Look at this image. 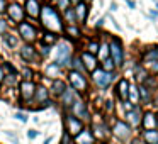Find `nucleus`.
I'll use <instances>...</instances> for the list:
<instances>
[{
    "label": "nucleus",
    "mask_w": 158,
    "mask_h": 144,
    "mask_svg": "<svg viewBox=\"0 0 158 144\" xmlns=\"http://www.w3.org/2000/svg\"><path fill=\"white\" fill-rule=\"evenodd\" d=\"M156 124H158V115H156Z\"/></svg>",
    "instance_id": "nucleus-44"
},
{
    "label": "nucleus",
    "mask_w": 158,
    "mask_h": 144,
    "mask_svg": "<svg viewBox=\"0 0 158 144\" xmlns=\"http://www.w3.org/2000/svg\"><path fill=\"white\" fill-rule=\"evenodd\" d=\"M7 12H9V17L15 22H22V19H24V10H22V7L17 4H12L10 7L7 9Z\"/></svg>",
    "instance_id": "nucleus-10"
},
{
    "label": "nucleus",
    "mask_w": 158,
    "mask_h": 144,
    "mask_svg": "<svg viewBox=\"0 0 158 144\" xmlns=\"http://www.w3.org/2000/svg\"><path fill=\"white\" fill-rule=\"evenodd\" d=\"M19 32H21L22 39H26V41H34L36 36H38L36 29L31 24H27V22H19Z\"/></svg>",
    "instance_id": "nucleus-8"
},
{
    "label": "nucleus",
    "mask_w": 158,
    "mask_h": 144,
    "mask_svg": "<svg viewBox=\"0 0 158 144\" xmlns=\"http://www.w3.org/2000/svg\"><path fill=\"white\" fill-rule=\"evenodd\" d=\"M5 42H7L10 48H15V46H17V38L12 36V34H7V36H5Z\"/></svg>",
    "instance_id": "nucleus-28"
},
{
    "label": "nucleus",
    "mask_w": 158,
    "mask_h": 144,
    "mask_svg": "<svg viewBox=\"0 0 158 144\" xmlns=\"http://www.w3.org/2000/svg\"><path fill=\"white\" fill-rule=\"evenodd\" d=\"M75 12H77V15H75L77 22H85V19H87V5L83 4V2H78Z\"/></svg>",
    "instance_id": "nucleus-18"
},
{
    "label": "nucleus",
    "mask_w": 158,
    "mask_h": 144,
    "mask_svg": "<svg viewBox=\"0 0 158 144\" xmlns=\"http://www.w3.org/2000/svg\"><path fill=\"white\" fill-rule=\"evenodd\" d=\"M41 19H43V26L49 31H63V24L60 19L58 12L51 7H44L41 10Z\"/></svg>",
    "instance_id": "nucleus-1"
},
{
    "label": "nucleus",
    "mask_w": 158,
    "mask_h": 144,
    "mask_svg": "<svg viewBox=\"0 0 158 144\" xmlns=\"http://www.w3.org/2000/svg\"><path fill=\"white\" fill-rule=\"evenodd\" d=\"M21 56L26 59V61H34L36 59V51L32 46H24V48L21 49Z\"/></svg>",
    "instance_id": "nucleus-19"
},
{
    "label": "nucleus",
    "mask_w": 158,
    "mask_h": 144,
    "mask_svg": "<svg viewBox=\"0 0 158 144\" xmlns=\"http://www.w3.org/2000/svg\"><path fill=\"white\" fill-rule=\"evenodd\" d=\"M143 127L146 130H155V127H156V115H153L151 112L144 114V117H143Z\"/></svg>",
    "instance_id": "nucleus-15"
},
{
    "label": "nucleus",
    "mask_w": 158,
    "mask_h": 144,
    "mask_svg": "<svg viewBox=\"0 0 158 144\" xmlns=\"http://www.w3.org/2000/svg\"><path fill=\"white\" fill-rule=\"evenodd\" d=\"M139 115H141V110H139L138 105H134L131 110L126 112V119H127V122H129L131 126H139V120H141Z\"/></svg>",
    "instance_id": "nucleus-11"
},
{
    "label": "nucleus",
    "mask_w": 158,
    "mask_h": 144,
    "mask_svg": "<svg viewBox=\"0 0 158 144\" xmlns=\"http://www.w3.org/2000/svg\"><path fill=\"white\" fill-rule=\"evenodd\" d=\"M15 117H17L19 120H22V122H26V120H27V117H26L24 114H21V112H19V114H15Z\"/></svg>",
    "instance_id": "nucleus-35"
},
{
    "label": "nucleus",
    "mask_w": 158,
    "mask_h": 144,
    "mask_svg": "<svg viewBox=\"0 0 158 144\" xmlns=\"http://www.w3.org/2000/svg\"><path fill=\"white\" fill-rule=\"evenodd\" d=\"M31 76H32V71H29V70H24V78H26V82H27Z\"/></svg>",
    "instance_id": "nucleus-37"
},
{
    "label": "nucleus",
    "mask_w": 158,
    "mask_h": 144,
    "mask_svg": "<svg viewBox=\"0 0 158 144\" xmlns=\"http://www.w3.org/2000/svg\"><path fill=\"white\" fill-rule=\"evenodd\" d=\"M2 80H4V71H2V66H0V83H2Z\"/></svg>",
    "instance_id": "nucleus-41"
},
{
    "label": "nucleus",
    "mask_w": 158,
    "mask_h": 144,
    "mask_svg": "<svg viewBox=\"0 0 158 144\" xmlns=\"http://www.w3.org/2000/svg\"><path fill=\"white\" fill-rule=\"evenodd\" d=\"M144 61H148V63L158 61V51H148L146 54H144Z\"/></svg>",
    "instance_id": "nucleus-26"
},
{
    "label": "nucleus",
    "mask_w": 158,
    "mask_h": 144,
    "mask_svg": "<svg viewBox=\"0 0 158 144\" xmlns=\"http://www.w3.org/2000/svg\"><path fill=\"white\" fill-rule=\"evenodd\" d=\"M144 141L146 144H158V132L156 130H144Z\"/></svg>",
    "instance_id": "nucleus-22"
},
{
    "label": "nucleus",
    "mask_w": 158,
    "mask_h": 144,
    "mask_svg": "<svg viewBox=\"0 0 158 144\" xmlns=\"http://www.w3.org/2000/svg\"><path fill=\"white\" fill-rule=\"evenodd\" d=\"M94 141H95V137H94L92 132L87 130V129L75 136V144H94Z\"/></svg>",
    "instance_id": "nucleus-13"
},
{
    "label": "nucleus",
    "mask_w": 158,
    "mask_h": 144,
    "mask_svg": "<svg viewBox=\"0 0 158 144\" xmlns=\"http://www.w3.org/2000/svg\"><path fill=\"white\" fill-rule=\"evenodd\" d=\"M5 9V0H0V12H4Z\"/></svg>",
    "instance_id": "nucleus-39"
},
{
    "label": "nucleus",
    "mask_w": 158,
    "mask_h": 144,
    "mask_svg": "<svg viewBox=\"0 0 158 144\" xmlns=\"http://www.w3.org/2000/svg\"><path fill=\"white\" fill-rule=\"evenodd\" d=\"M65 124H66V134H68V136L75 137L77 134H80L83 130L82 120H78L77 117H73V115H66L65 117Z\"/></svg>",
    "instance_id": "nucleus-4"
},
{
    "label": "nucleus",
    "mask_w": 158,
    "mask_h": 144,
    "mask_svg": "<svg viewBox=\"0 0 158 144\" xmlns=\"http://www.w3.org/2000/svg\"><path fill=\"white\" fill-rule=\"evenodd\" d=\"M58 4H60V9H68V0H58Z\"/></svg>",
    "instance_id": "nucleus-33"
},
{
    "label": "nucleus",
    "mask_w": 158,
    "mask_h": 144,
    "mask_svg": "<svg viewBox=\"0 0 158 144\" xmlns=\"http://www.w3.org/2000/svg\"><path fill=\"white\" fill-rule=\"evenodd\" d=\"M61 100H63V105H65V107L73 105V102H75V93L72 92V88H66L65 92H63Z\"/></svg>",
    "instance_id": "nucleus-20"
},
{
    "label": "nucleus",
    "mask_w": 158,
    "mask_h": 144,
    "mask_svg": "<svg viewBox=\"0 0 158 144\" xmlns=\"http://www.w3.org/2000/svg\"><path fill=\"white\" fill-rule=\"evenodd\" d=\"M34 95H36V98H38L39 103H44V105H48V103H49V100H46V98H48V90L38 88V90L34 92Z\"/></svg>",
    "instance_id": "nucleus-23"
},
{
    "label": "nucleus",
    "mask_w": 158,
    "mask_h": 144,
    "mask_svg": "<svg viewBox=\"0 0 158 144\" xmlns=\"http://www.w3.org/2000/svg\"><path fill=\"white\" fill-rule=\"evenodd\" d=\"M68 80H70V83H72L73 90H77V92H85L87 90V80H85V76H83L80 71L72 70L70 75H68Z\"/></svg>",
    "instance_id": "nucleus-3"
},
{
    "label": "nucleus",
    "mask_w": 158,
    "mask_h": 144,
    "mask_svg": "<svg viewBox=\"0 0 158 144\" xmlns=\"http://www.w3.org/2000/svg\"><path fill=\"white\" fill-rule=\"evenodd\" d=\"M70 2H80V0H70Z\"/></svg>",
    "instance_id": "nucleus-43"
},
{
    "label": "nucleus",
    "mask_w": 158,
    "mask_h": 144,
    "mask_svg": "<svg viewBox=\"0 0 158 144\" xmlns=\"http://www.w3.org/2000/svg\"><path fill=\"white\" fill-rule=\"evenodd\" d=\"M43 42H46V46H48V44H53V42H56V38H55V34H51V32H48V34L44 36V39H43Z\"/></svg>",
    "instance_id": "nucleus-30"
},
{
    "label": "nucleus",
    "mask_w": 158,
    "mask_h": 144,
    "mask_svg": "<svg viewBox=\"0 0 158 144\" xmlns=\"http://www.w3.org/2000/svg\"><path fill=\"white\" fill-rule=\"evenodd\" d=\"M73 117H77L78 120H82V119H87L89 117V112H87V109H85V103L83 102H75L73 103Z\"/></svg>",
    "instance_id": "nucleus-14"
},
{
    "label": "nucleus",
    "mask_w": 158,
    "mask_h": 144,
    "mask_svg": "<svg viewBox=\"0 0 158 144\" xmlns=\"http://www.w3.org/2000/svg\"><path fill=\"white\" fill-rule=\"evenodd\" d=\"M41 54H44V56H48V54H49V46H43Z\"/></svg>",
    "instance_id": "nucleus-36"
},
{
    "label": "nucleus",
    "mask_w": 158,
    "mask_h": 144,
    "mask_svg": "<svg viewBox=\"0 0 158 144\" xmlns=\"http://www.w3.org/2000/svg\"><path fill=\"white\" fill-rule=\"evenodd\" d=\"M127 93H129V83H127L126 80H121L119 85H117V95H119L121 100L126 102V100H127Z\"/></svg>",
    "instance_id": "nucleus-17"
},
{
    "label": "nucleus",
    "mask_w": 158,
    "mask_h": 144,
    "mask_svg": "<svg viewBox=\"0 0 158 144\" xmlns=\"http://www.w3.org/2000/svg\"><path fill=\"white\" fill-rule=\"evenodd\" d=\"M109 53L110 56H112V61L116 66H121L123 65V59H124V54H123V44H121V41L117 38H114L112 41H110V46H109Z\"/></svg>",
    "instance_id": "nucleus-2"
},
{
    "label": "nucleus",
    "mask_w": 158,
    "mask_h": 144,
    "mask_svg": "<svg viewBox=\"0 0 158 144\" xmlns=\"http://www.w3.org/2000/svg\"><path fill=\"white\" fill-rule=\"evenodd\" d=\"M65 90H66V85H65L63 80H55V82H53V93H55V95L61 97Z\"/></svg>",
    "instance_id": "nucleus-21"
},
{
    "label": "nucleus",
    "mask_w": 158,
    "mask_h": 144,
    "mask_svg": "<svg viewBox=\"0 0 158 144\" xmlns=\"http://www.w3.org/2000/svg\"><path fill=\"white\" fill-rule=\"evenodd\" d=\"M127 98H131V100H133V105H136V102L139 100V97H138V88H136V86H129Z\"/></svg>",
    "instance_id": "nucleus-25"
},
{
    "label": "nucleus",
    "mask_w": 158,
    "mask_h": 144,
    "mask_svg": "<svg viewBox=\"0 0 158 144\" xmlns=\"http://www.w3.org/2000/svg\"><path fill=\"white\" fill-rule=\"evenodd\" d=\"M70 54H72V49H70L68 44H60L58 46V54H56V66L66 65L70 61Z\"/></svg>",
    "instance_id": "nucleus-7"
},
{
    "label": "nucleus",
    "mask_w": 158,
    "mask_h": 144,
    "mask_svg": "<svg viewBox=\"0 0 158 144\" xmlns=\"http://www.w3.org/2000/svg\"><path fill=\"white\" fill-rule=\"evenodd\" d=\"M34 92H36L34 83H31V82H22L21 83V97H22V100H31L32 97H34Z\"/></svg>",
    "instance_id": "nucleus-9"
},
{
    "label": "nucleus",
    "mask_w": 158,
    "mask_h": 144,
    "mask_svg": "<svg viewBox=\"0 0 158 144\" xmlns=\"http://www.w3.org/2000/svg\"><path fill=\"white\" fill-rule=\"evenodd\" d=\"M49 141H51V137H48V139H46V142H44V144H48V142H49Z\"/></svg>",
    "instance_id": "nucleus-42"
},
{
    "label": "nucleus",
    "mask_w": 158,
    "mask_h": 144,
    "mask_svg": "<svg viewBox=\"0 0 158 144\" xmlns=\"http://www.w3.org/2000/svg\"><path fill=\"white\" fill-rule=\"evenodd\" d=\"M4 31H5V22L0 21V32H4Z\"/></svg>",
    "instance_id": "nucleus-40"
},
{
    "label": "nucleus",
    "mask_w": 158,
    "mask_h": 144,
    "mask_svg": "<svg viewBox=\"0 0 158 144\" xmlns=\"http://www.w3.org/2000/svg\"><path fill=\"white\" fill-rule=\"evenodd\" d=\"M26 10L31 17H38L39 15V4L38 0H26Z\"/></svg>",
    "instance_id": "nucleus-16"
},
{
    "label": "nucleus",
    "mask_w": 158,
    "mask_h": 144,
    "mask_svg": "<svg viewBox=\"0 0 158 144\" xmlns=\"http://www.w3.org/2000/svg\"><path fill=\"white\" fill-rule=\"evenodd\" d=\"M27 137H29V139H34V137H38V130H29V132H27Z\"/></svg>",
    "instance_id": "nucleus-34"
},
{
    "label": "nucleus",
    "mask_w": 158,
    "mask_h": 144,
    "mask_svg": "<svg viewBox=\"0 0 158 144\" xmlns=\"http://www.w3.org/2000/svg\"><path fill=\"white\" fill-rule=\"evenodd\" d=\"M82 61H83V66H85L87 71H95L97 70V59L94 54H90V53H83L82 54Z\"/></svg>",
    "instance_id": "nucleus-12"
},
{
    "label": "nucleus",
    "mask_w": 158,
    "mask_h": 144,
    "mask_svg": "<svg viewBox=\"0 0 158 144\" xmlns=\"http://www.w3.org/2000/svg\"><path fill=\"white\" fill-rule=\"evenodd\" d=\"M65 15H66V21L70 22V26H72L73 22L77 21V19H75V12H73V10H70V9H66V10H65Z\"/></svg>",
    "instance_id": "nucleus-29"
},
{
    "label": "nucleus",
    "mask_w": 158,
    "mask_h": 144,
    "mask_svg": "<svg viewBox=\"0 0 158 144\" xmlns=\"http://www.w3.org/2000/svg\"><path fill=\"white\" fill-rule=\"evenodd\" d=\"M87 53H90V54H95V53H99V42H90L89 51H87Z\"/></svg>",
    "instance_id": "nucleus-32"
},
{
    "label": "nucleus",
    "mask_w": 158,
    "mask_h": 144,
    "mask_svg": "<svg viewBox=\"0 0 158 144\" xmlns=\"http://www.w3.org/2000/svg\"><path fill=\"white\" fill-rule=\"evenodd\" d=\"M114 66H116V65H114V61H112L110 58H106V59H104V65H102V70H104V71L110 73V70H114Z\"/></svg>",
    "instance_id": "nucleus-27"
},
{
    "label": "nucleus",
    "mask_w": 158,
    "mask_h": 144,
    "mask_svg": "<svg viewBox=\"0 0 158 144\" xmlns=\"http://www.w3.org/2000/svg\"><path fill=\"white\" fill-rule=\"evenodd\" d=\"M112 78L114 76L110 75V73L104 71V70H95V71H94V80H95V83L100 88H107L109 83L112 82Z\"/></svg>",
    "instance_id": "nucleus-6"
},
{
    "label": "nucleus",
    "mask_w": 158,
    "mask_h": 144,
    "mask_svg": "<svg viewBox=\"0 0 158 144\" xmlns=\"http://www.w3.org/2000/svg\"><path fill=\"white\" fill-rule=\"evenodd\" d=\"M112 134L117 137V139H121V141H126L127 137H129V134H131V129H129V126H127L126 122H123V120H117V122L114 124Z\"/></svg>",
    "instance_id": "nucleus-5"
},
{
    "label": "nucleus",
    "mask_w": 158,
    "mask_h": 144,
    "mask_svg": "<svg viewBox=\"0 0 158 144\" xmlns=\"http://www.w3.org/2000/svg\"><path fill=\"white\" fill-rule=\"evenodd\" d=\"M63 29H65V32L70 36V38H73V39L80 38V31L75 27V26H66V27H63Z\"/></svg>",
    "instance_id": "nucleus-24"
},
{
    "label": "nucleus",
    "mask_w": 158,
    "mask_h": 144,
    "mask_svg": "<svg viewBox=\"0 0 158 144\" xmlns=\"http://www.w3.org/2000/svg\"><path fill=\"white\" fill-rule=\"evenodd\" d=\"M139 93H141V97H143L144 102H150V93H148V88H146L144 85L139 88Z\"/></svg>",
    "instance_id": "nucleus-31"
},
{
    "label": "nucleus",
    "mask_w": 158,
    "mask_h": 144,
    "mask_svg": "<svg viewBox=\"0 0 158 144\" xmlns=\"http://www.w3.org/2000/svg\"><path fill=\"white\" fill-rule=\"evenodd\" d=\"M63 144H72V142H70V136H68V134L63 136Z\"/></svg>",
    "instance_id": "nucleus-38"
}]
</instances>
